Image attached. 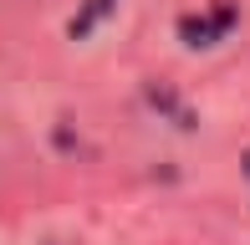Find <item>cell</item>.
Returning <instances> with one entry per match:
<instances>
[{
  "label": "cell",
  "instance_id": "6da1fadb",
  "mask_svg": "<svg viewBox=\"0 0 250 245\" xmlns=\"http://www.w3.org/2000/svg\"><path fill=\"white\" fill-rule=\"evenodd\" d=\"M230 26H235V5L225 0V5H214L209 16H184V20H179V36H184L189 46H209V41L225 36Z\"/></svg>",
  "mask_w": 250,
  "mask_h": 245
},
{
  "label": "cell",
  "instance_id": "7a4b0ae2",
  "mask_svg": "<svg viewBox=\"0 0 250 245\" xmlns=\"http://www.w3.org/2000/svg\"><path fill=\"white\" fill-rule=\"evenodd\" d=\"M107 5H112V0H87V10H82V16H77L72 26H66V31H72V36H87V31H92V20H97L102 10H107Z\"/></svg>",
  "mask_w": 250,
  "mask_h": 245
}]
</instances>
